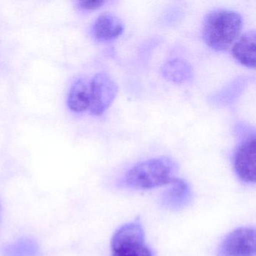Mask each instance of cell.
I'll return each instance as SVG.
<instances>
[{
	"mask_svg": "<svg viewBox=\"0 0 256 256\" xmlns=\"http://www.w3.org/2000/svg\"><path fill=\"white\" fill-rule=\"evenodd\" d=\"M178 170L176 163L168 157L150 158L128 169L121 184L133 190H152L168 185L174 179Z\"/></svg>",
	"mask_w": 256,
	"mask_h": 256,
	"instance_id": "1",
	"label": "cell"
},
{
	"mask_svg": "<svg viewBox=\"0 0 256 256\" xmlns=\"http://www.w3.org/2000/svg\"><path fill=\"white\" fill-rule=\"evenodd\" d=\"M242 26L239 13L224 8H216L205 16L203 38L216 52L228 50L239 38Z\"/></svg>",
	"mask_w": 256,
	"mask_h": 256,
	"instance_id": "2",
	"label": "cell"
},
{
	"mask_svg": "<svg viewBox=\"0 0 256 256\" xmlns=\"http://www.w3.org/2000/svg\"><path fill=\"white\" fill-rule=\"evenodd\" d=\"M112 256H154L146 244L145 233L139 218L126 223L114 234Z\"/></svg>",
	"mask_w": 256,
	"mask_h": 256,
	"instance_id": "3",
	"label": "cell"
},
{
	"mask_svg": "<svg viewBox=\"0 0 256 256\" xmlns=\"http://www.w3.org/2000/svg\"><path fill=\"white\" fill-rule=\"evenodd\" d=\"M216 256H256V230L240 227L229 233L217 248Z\"/></svg>",
	"mask_w": 256,
	"mask_h": 256,
	"instance_id": "4",
	"label": "cell"
},
{
	"mask_svg": "<svg viewBox=\"0 0 256 256\" xmlns=\"http://www.w3.org/2000/svg\"><path fill=\"white\" fill-rule=\"evenodd\" d=\"M118 92L116 82L104 72L96 74L90 82V110L95 116L102 114L114 101Z\"/></svg>",
	"mask_w": 256,
	"mask_h": 256,
	"instance_id": "5",
	"label": "cell"
},
{
	"mask_svg": "<svg viewBox=\"0 0 256 256\" xmlns=\"http://www.w3.org/2000/svg\"><path fill=\"white\" fill-rule=\"evenodd\" d=\"M256 137L242 142L234 157V168L239 179L247 184L256 182Z\"/></svg>",
	"mask_w": 256,
	"mask_h": 256,
	"instance_id": "6",
	"label": "cell"
},
{
	"mask_svg": "<svg viewBox=\"0 0 256 256\" xmlns=\"http://www.w3.org/2000/svg\"><path fill=\"white\" fill-rule=\"evenodd\" d=\"M168 186V188L160 198V203L164 209L179 211L190 205L192 200L193 192L188 182L175 178Z\"/></svg>",
	"mask_w": 256,
	"mask_h": 256,
	"instance_id": "7",
	"label": "cell"
},
{
	"mask_svg": "<svg viewBox=\"0 0 256 256\" xmlns=\"http://www.w3.org/2000/svg\"><path fill=\"white\" fill-rule=\"evenodd\" d=\"M124 30L122 20L110 12L100 14L92 25V35L100 42H108L118 38Z\"/></svg>",
	"mask_w": 256,
	"mask_h": 256,
	"instance_id": "8",
	"label": "cell"
},
{
	"mask_svg": "<svg viewBox=\"0 0 256 256\" xmlns=\"http://www.w3.org/2000/svg\"><path fill=\"white\" fill-rule=\"evenodd\" d=\"M256 31L250 30L239 36L232 46V55L244 66L256 68Z\"/></svg>",
	"mask_w": 256,
	"mask_h": 256,
	"instance_id": "9",
	"label": "cell"
},
{
	"mask_svg": "<svg viewBox=\"0 0 256 256\" xmlns=\"http://www.w3.org/2000/svg\"><path fill=\"white\" fill-rule=\"evenodd\" d=\"M68 108L76 113L89 109L90 104V83L84 78L77 79L70 88L67 100Z\"/></svg>",
	"mask_w": 256,
	"mask_h": 256,
	"instance_id": "10",
	"label": "cell"
},
{
	"mask_svg": "<svg viewBox=\"0 0 256 256\" xmlns=\"http://www.w3.org/2000/svg\"><path fill=\"white\" fill-rule=\"evenodd\" d=\"M162 73L167 79L178 83L186 82L192 77L190 66L180 60H174L167 62L163 67Z\"/></svg>",
	"mask_w": 256,
	"mask_h": 256,
	"instance_id": "11",
	"label": "cell"
},
{
	"mask_svg": "<svg viewBox=\"0 0 256 256\" xmlns=\"http://www.w3.org/2000/svg\"><path fill=\"white\" fill-rule=\"evenodd\" d=\"M106 1L102 0H92V1H80L77 2L78 7L80 10L83 11H92V10H97V8H101Z\"/></svg>",
	"mask_w": 256,
	"mask_h": 256,
	"instance_id": "12",
	"label": "cell"
}]
</instances>
